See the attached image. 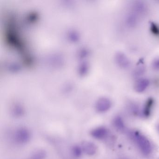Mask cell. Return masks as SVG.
<instances>
[{
  "label": "cell",
  "instance_id": "obj_3",
  "mask_svg": "<svg viewBox=\"0 0 159 159\" xmlns=\"http://www.w3.org/2000/svg\"><path fill=\"white\" fill-rule=\"evenodd\" d=\"M115 61L118 66L126 69L130 67L131 62L127 57L122 52H118L115 55Z\"/></svg>",
  "mask_w": 159,
  "mask_h": 159
},
{
  "label": "cell",
  "instance_id": "obj_13",
  "mask_svg": "<svg viewBox=\"0 0 159 159\" xmlns=\"http://www.w3.org/2000/svg\"><path fill=\"white\" fill-rule=\"evenodd\" d=\"M113 124L114 127L119 131H122L125 128V124L121 117L118 116L113 119Z\"/></svg>",
  "mask_w": 159,
  "mask_h": 159
},
{
  "label": "cell",
  "instance_id": "obj_6",
  "mask_svg": "<svg viewBox=\"0 0 159 159\" xmlns=\"http://www.w3.org/2000/svg\"><path fill=\"white\" fill-rule=\"evenodd\" d=\"M133 12L137 16H143L146 14L148 11V7L143 2H135L132 5Z\"/></svg>",
  "mask_w": 159,
  "mask_h": 159
},
{
  "label": "cell",
  "instance_id": "obj_14",
  "mask_svg": "<svg viewBox=\"0 0 159 159\" xmlns=\"http://www.w3.org/2000/svg\"><path fill=\"white\" fill-rule=\"evenodd\" d=\"M71 153L76 158L80 157L84 153L81 146L79 145H73L71 148Z\"/></svg>",
  "mask_w": 159,
  "mask_h": 159
},
{
  "label": "cell",
  "instance_id": "obj_2",
  "mask_svg": "<svg viewBox=\"0 0 159 159\" xmlns=\"http://www.w3.org/2000/svg\"><path fill=\"white\" fill-rule=\"evenodd\" d=\"M131 136L136 143L143 154L148 155L151 153L152 150L151 145L146 137L137 131L132 132Z\"/></svg>",
  "mask_w": 159,
  "mask_h": 159
},
{
  "label": "cell",
  "instance_id": "obj_19",
  "mask_svg": "<svg viewBox=\"0 0 159 159\" xmlns=\"http://www.w3.org/2000/svg\"></svg>",
  "mask_w": 159,
  "mask_h": 159
},
{
  "label": "cell",
  "instance_id": "obj_15",
  "mask_svg": "<svg viewBox=\"0 0 159 159\" xmlns=\"http://www.w3.org/2000/svg\"><path fill=\"white\" fill-rule=\"evenodd\" d=\"M146 71V69L143 66H140L135 69L133 73V76L134 78H138L143 75Z\"/></svg>",
  "mask_w": 159,
  "mask_h": 159
},
{
  "label": "cell",
  "instance_id": "obj_16",
  "mask_svg": "<svg viewBox=\"0 0 159 159\" xmlns=\"http://www.w3.org/2000/svg\"><path fill=\"white\" fill-rule=\"evenodd\" d=\"M150 30L152 34L155 36H159V26L158 25L152 22L150 24Z\"/></svg>",
  "mask_w": 159,
  "mask_h": 159
},
{
  "label": "cell",
  "instance_id": "obj_1",
  "mask_svg": "<svg viewBox=\"0 0 159 159\" xmlns=\"http://www.w3.org/2000/svg\"><path fill=\"white\" fill-rule=\"evenodd\" d=\"M30 130L25 126L17 127L12 132L11 140L16 145L23 146L28 143L31 138Z\"/></svg>",
  "mask_w": 159,
  "mask_h": 159
},
{
  "label": "cell",
  "instance_id": "obj_10",
  "mask_svg": "<svg viewBox=\"0 0 159 159\" xmlns=\"http://www.w3.org/2000/svg\"><path fill=\"white\" fill-rule=\"evenodd\" d=\"M153 103H154V100L153 98H148L146 101L142 110V115L145 118H148L151 115Z\"/></svg>",
  "mask_w": 159,
  "mask_h": 159
},
{
  "label": "cell",
  "instance_id": "obj_7",
  "mask_svg": "<svg viewBox=\"0 0 159 159\" xmlns=\"http://www.w3.org/2000/svg\"><path fill=\"white\" fill-rule=\"evenodd\" d=\"M111 106V103L107 98H102L98 100L96 105V109L98 112L102 113L107 111Z\"/></svg>",
  "mask_w": 159,
  "mask_h": 159
},
{
  "label": "cell",
  "instance_id": "obj_4",
  "mask_svg": "<svg viewBox=\"0 0 159 159\" xmlns=\"http://www.w3.org/2000/svg\"><path fill=\"white\" fill-rule=\"evenodd\" d=\"M81 146L84 153L88 156H93L97 152V147L96 145L91 141H83Z\"/></svg>",
  "mask_w": 159,
  "mask_h": 159
},
{
  "label": "cell",
  "instance_id": "obj_11",
  "mask_svg": "<svg viewBox=\"0 0 159 159\" xmlns=\"http://www.w3.org/2000/svg\"><path fill=\"white\" fill-rule=\"evenodd\" d=\"M12 116L16 118H20L24 117L25 114V110L22 106L16 105L12 108Z\"/></svg>",
  "mask_w": 159,
  "mask_h": 159
},
{
  "label": "cell",
  "instance_id": "obj_9",
  "mask_svg": "<svg viewBox=\"0 0 159 159\" xmlns=\"http://www.w3.org/2000/svg\"><path fill=\"white\" fill-rule=\"evenodd\" d=\"M139 23L138 16L134 12L128 14L125 16V25L128 27L134 28Z\"/></svg>",
  "mask_w": 159,
  "mask_h": 159
},
{
  "label": "cell",
  "instance_id": "obj_18",
  "mask_svg": "<svg viewBox=\"0 0 159 159\" xmlns=\"http://www.w3.org/2000/svg\"><path fill=\"white\" fill-rule=\"evenodd\" d=\"M158 131H159V125H158Z\"/></svg>",
  "mask_w": 159,
  "mask_h": 159
},
{
  "label": "cell",
  "instance_id": "obj_5",
  "mask_svg": "<svg viewBox=\"0 0 159 159\" xmlns=\"http://www.w3.org/2000/svg\"><path fill=\"white\" fill-rule=\"evenodd\" d=\"M108 134V130L104 126L96 127L90 132L91 135L93 138L97 139H103L106 138Z\"/></svg>",
  "mask_w": 159,
  "mask_h": 159
},
{
  "label": "cell",
  "instance_id": "obj_8",
  "mask_svg": "<svg viewBox=\"0 0 159 159\" xmlns=\"http://www.w3.org/2000/svg\"><path fill=\"white\" fill-rule=\"evenodd\" d=\"M149 84V80L146 78L139 79L135 83L134 90L137 93H142L148 88Z\"/></svg>",
  "mask_w": 159,
  "mask_h": 159
},
{
  "label": "cell",
  "instance_id": "obj_17",
  "mask_svg": "<svg viewBox=\"0 0 159 159\" xmlns=\"http://www.w3.org/2000/svg\"><path fill=\"white\" fill-rule=\"evenodd\" d=\"M152 68L155 70H159V57L155 58L152 63Z\"/></svg>",
  "mask_w": 159,
  "mask_h": 159
},
{
  "label": "cell",
  "instance_id": "obj_12",
  "mask_svg": "<svg viewBox=\"0 0 159 159\" xmlns=\"http://www.w3.org/2000/svg\"><path fill=\"white\" fill-rule=\"evenodd\" d=\"M47 152L44 150L39 149L34 152L29 159H45Z\"/></svg>",
  "mask_w": 159,
  "mask_h": 159
}]
</instances>
